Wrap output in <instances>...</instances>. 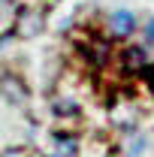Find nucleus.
<instances>
[{
    "instance_id": "3",
    "label": "nucleus",
    "mask_w": 154,
    "mask_h": 157,
    "mask_svg": "<svg viewBox=\"0 0 154 157\" xmlns=\"http://www.w3.org/2000/svg\"><path fill=\"white\" fill-rule=\"evenodd\" d=\"M124 63H127V70H139V67H145V63H148V52H145V48H139V45H133V48H127V52H124Z\"/></svg>"
},
{
    "instance_id": "5",
    "label": "nucleus",
    "mask_w": 154,
    "mask_h": 157,
    "mask_svg": "<svg viewBox=\"0 0 154 157\" xmlns=\"http://www.w3.org/2000/svg\"><path fill=\"white\" fill-rule=\"evenodd\" d=\"M145 33H148V39H154V21L148 24V30H145Z\"/></svg>"
},
{
    "instance_id": "4",
    "label": "nucleus",
    "mask_w": 154,
    "mask_h": 157,
    "mask_svg": "<svg viewBox=\"0 0 154 157\" xmlns=\"http://www.w3.org/2000/svg\"><path fill=\"white\" fill-rule=\"evenodd\" d=\"M55 148H58V157H73L79 151V142H76V136H58Z\"/></svg>"
},
{
    "instance_id": "2",
    "label": "nucleus",
    "mask_w": 154,
    "mask_h": 157,
    "mask_svg": "<svg viewBox=\"0 0 154 157\" xmlns=\"http://www.w3.org/2000/svg\"><path fill=\"white\" fill-rule=\"evenodd\" d=\"M0 91H3L6 97L12 100V103H24V100H27V91H24L21 85L15 88V78H12V76H6L3 82H0Z\"/></svg>"
},
{
    "instance_id": "1",
    "label": "nucleus",
    "mask_w": 154,
    "mask_h": 157,
    "mask_svg": "<svg viewBox=\"0 0 154 157\" xmlns=\"http://www.w3.org/2000/svg\"><path fill=\"white\" fill-rule=\"evenodd\" d=\"M109 30H112V36H130L136 30V15L130 9H115L112 15H109Z\"/></svg>"
}]
</instances>
